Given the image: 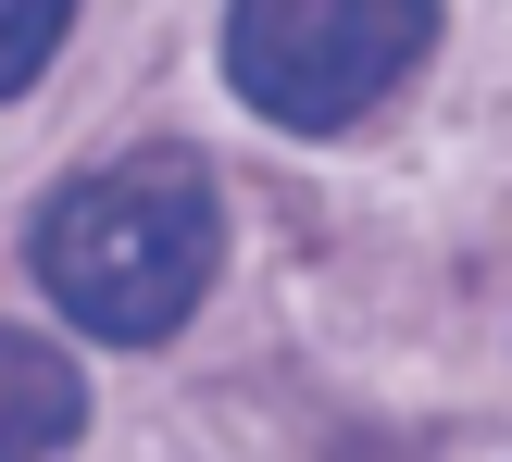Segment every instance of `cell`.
I'll return each instance as SVG.
<instances>
[{
	"label": "cell",
	"instance_id": "obj_1",
	"mask_svg": "<svg viewBox=\"0 0 512 462\" xmlns=\"http://www.w3.org/2000/svg\"><path fill=\"white\" fill-rule=\"evenodd\" d=\"M213 250H225V213H213V175L188 150H125V163L75 175L63 200L38 213V275L88 338L138 350V338H175L213 288Z\"/></svg>",
	"mask_w": 512,
	"mask_h": 462
},
{
	"label": "cell",
	"instance_id": "obj_2",
	"mask_svg": "<svg viewBox=\"0 0 512 462\" xmlns=\"http://www.w3.org/2000/svg\"><path fill=\"white\" fill-rule=\"evenodd\" d=\"M425 50H438V0H238L225 13L238 100L275 113V125H300V138L375 113Z\"/></svg>",
	"mask_w": 512,
	"mask_h": 462
},
{
	"label": "cell",
	"instance_id": "obj_3",
	"mask_svg": "<svg viewBox=\"0 0 512 462\" xmlns=\"http://www.w3.org/2000/svg\"><path fill=\"white\" fill-rule=\"evenodd\" d=\"M88 425V388L50 338H0V462H50Z\"/></svg>",
	"mask_w": 512,
	"mask_h": 462
},
{
	"label": "cell",
	"instance_id": "obj_4",
	"mask_svg": "<svg viewBox=\"0 0 512 462\" xmlns=\"http://www.w3.org/2000/svg\"><path fill=\"white\" fill-rule=\"evenodd\" d=\"M63 25H75V0H0V100L38 88V63L63 50Z\"/></svg>",
	"mask_w": 512,
	"mask_h": 462
}]
</instances>
